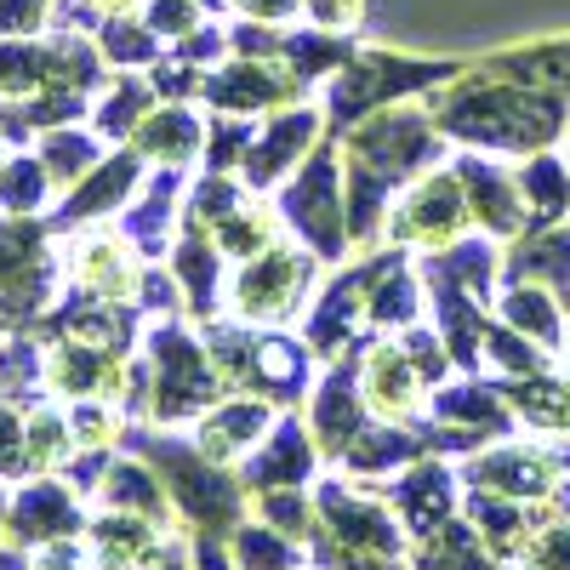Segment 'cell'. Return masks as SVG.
<instances>
[{"label":"cell","mask_w":570,"mask_h":570,"mask_svg":"<svg viewBox=\"0 0 570 570\" xmlns=\"http://www.w3.org/2000/svg\"><path fill=\"white\" fill-rule=\"evenodd\" d=\"M428 115L451 137V149L497 155V160H531L542 149H559L570 131V98L525 80L491 75L485 63H468L456 80L428 91Z\"/></svg>","instance_id":"cell-1"},{"label":"cell","mask_w":570,"mask_h":570,"mask_svg":"<svg viewBox=\"0 0 570 570\" xmlns=\"http://www.w3.org/2000/svg\"><path fill=\"white\" fill-rule=\"evenodd\" d=\"M343 137V188H348V228L354 252L383 246V223L405 188L451 160V137L434 126L428 104H394L376 109L360 126L337 131Z\"/></svg>","instance_id":"cell-2"},{"label":"cell","mask_w":570,"mask_h":570,"mask_svg":"<svg viewBox=\"0 0 570 570\" xmlns=\"http://www.w3.org/2000/svg\"><path fill=\"white\" fill-rule=\"evenodd\" d=\"M200 337L223 371L228 394H257L279 411H292L297 400H308L314 389V348L303 337H292V331L279 325H240V320H206Z\"/></svg>","instance_id":"cell-3"},{"label":"cell","mask_w":570,"mask_h":570,"mask_svg":"<svg viewBox=\"0 0 570 570\" xmlns=\"http://www.w3.org/2000/svg\"><path fill=\"white\" fill-rule=\"evenodd\" d=\"M126 451H137L160 480L171 508H183L188 525H200V537H223L246 525V480L228 473L223 462H212L195 440H171V434H149V428H126Z\"/></svg>","instance_id":"cell-4"},{"label":"cell","mask_w":570,"mask_h":570,"mask_svg":"<svg viewBox=\"0 0 570 570\" xmlns=\"http://www.w3.org/2000/svg\"><path fill=\"white\" fill-rule=\"evenodd\" d=\"M468 63H451V58H411V52H389V46H354V58L320 86L325 91L320 104H325L331 131H348V126H360L376 109H394V104H411V98L440 91Z\"/></svg>","instance_id":"cell-5"},{"label":"cell","mask_w":570,"mask_h":570,"mask_svg":"<svg viewBox=\"0 0 570 570\" xmlns=\"http://www.w3.org/2000/svg\"><path fill=\"white\" fill-rule=\"evenodd\" d=\"M279 223L297 246H308L325 268H343L354 252V228H348V188H343V137L325 131L314 142V155L274 188Z\"/></svg>","instance_id":"cell-6"},{"label":"cell","mask_w":570,"mask_h":570,"mask_svg":"<svg viewBox=\"0 0 570 570\" xmlns=\"http://www.w3.org/2000/svg\"><path fill=\"white\" fill-rule=\"evenodd\" d=\"M109 86V58L80 29H46L23 40H0V104H23L40 91H86Z\"/></svg>","instance_id":"cell-7"},{"label":"cell","mask_w":570,"mask_h":570,"mask_svg":"<svg viewBox=\"0 0 570 570\" xmlns=\"http://www.w3.org/2000/svg\"><path fill=\"white\" fill-rule=\"evenodd\" d=\"M314 508H320V525H314V553L325 570H405L400 553V513L376 508L371 497H360L354 485L343 480H325L314 491Z\"/></svg>","instance_id":"cell-8"},{"label":"cell","mask_w":570,"mask_h":570,"mask_svg":"<svg viewBox=\"0 0 570 570\" xmlns=\"http://www.w3.org/2000/svg\"><path fill=\"white\" fill-rule=\"evenodd\" d=\"M142 354L155 360V405H149L155 428L200 422L217 400H228V383H223L206 337L188 331L183 320H149V331H142Z\"/></svg>","instance_id":"cell-9"},{"label":"cell","mask_w":570,"mask_h":570,"mask_svg":"<svg viewBox=\"0 0 570 570\" xmlns=\"http://www.w3.org/2000/svg\"><path fill=\"white\" fill-rule=\"evenodd\" d=\"M320 268L325 263L285 234V240H274L268 252L234 263L228 292H223V314L240 320V325H285V320H297V314H308V303L320 292Z\"/></svg>","instance_id":"cell-10"},{"label":"cell","mask_w":570,"mask_h":570,"mask_svg":"<svg viewBox=\"0 0 570 570\" xmlns=\"http://www.w3.org/2000/svg\"><path fill=\"white\" fill-rule=\"evenodd\" d=\"M63 279L58 234L46 217H7L0 212V325L46 320Z\"/></svg>","instance_id":"cell-11"},{"label":"cell","mask_w":570,"mask_h":570,"mask_svg":"<svg viewBox=\"0 0 570 570\" xmlns=\"http://www.w3.org/2000/svg\"><path fill=\"white\" fill-rule=\"evenodd\" d=\"M462 234H473V206H468V188H462V171L445 160L434 171H422L405 195L394 200L389 223H383V246H400V252H445L456 246Z\"/></svg>","instance_id":"cell-12"},{"label":"cell","mask_w":570,"mask_h":570,"mask_svg":"<svg viewBox=\"0 0 570 570\" xmlns=\"http://www.w3.org/2000/svg\"><path fill=\"white\" fill-rule=\"evenodd\" d=\"M58 257H63L69 292L98 297V303H131V308L142 297V279H149V268H155L115 223H91V228L63 234Z\"/></svg>","instance_id":"cell-13"},{"label":"cell","mask_w":570,"mask_h":570,"mask_svg":"<svg viewBox=\"0 0 570 570\" xmlns=\"http://www.w3.org/2000/svg\"><path fill=\"white\" fill-rule=\"evenodd\" d=\"M400 257V246H376V252H360L354 263H343L331 274L314 303H308V320H303V343L314 348V360H343L365 325V303H371V285L383 279V268Z\"/></svg>","instance_id":"cell-14"},{"label":"cell","mask_w":570,"mask_h":570,"mask_svg":"<svg viewBox=\"0 0 570 570\" xmlns=\"http://www.w3.org/2000/svg\"><path fill=\"white\" fill-rule=\"evenodd\" d=\"M308 91L314 86L285 58H223L217 69H206L195 104H206L212 115H268L285 104H303Z\"/></svg>","instance_id":"cell-15"},{"label":"cell","mask_w":570,"mask_h":570,"mask_svg":"<svg viewBox=\"0 0 570 570\" xmlns=\"http://www.w3.org/2000/svg\"><path fill=\"white\" fill-rule=\"evenodd\" d=\"M331 131L325 120V104H285V109H268L263 126H257V142H252V155L240 166L246 188L252 195H274V188L292 177L308 155H314V142Z\"/></svg>","instance_id":"cell-16"},{"label":"cell","mask_w":570,"mask_h":570,"mask_svg":"<svg viewBox=\"0 0 570 570\" xmlns=\"http://www.w3.org/2000/svg\"><path fill=\"white\" fill-rule=\"evenodd\" d=\"M149 171H155V166L142 160V155L131 149V142H120V149H109V155H104V166H98V171H86V177L69 188V195H63L52 212H46V228H52L58 240H63V234H75V228L115 223V217L131 206V195L142 188V177H149Z\"/></svg>","instance_id":"cell-17"},{"label":"cell","mask_w":570,"mask_h":570,"mask_svg":"<svg viewBox=\"0 0 570 570\" xmlns=\"http://www.w3.org/2000/svg\"><path fill=\"white\" fill-rule=\"evenodd\" d=\"M451 166L462 171L473 228L491 234V240H502V246L519 240V234H531V206H525V188H519V166L508 171L497 155H473V149H456Z\"/></svg>","instance_id":"cell-18"},{"label":"cell","mask_w":570,"mask_h":570,"mask_svg":"<svg viewBox=\"0 0 570 570\" xmlns=\"http://www.w3.org/2000/svg\"><path fill=\"white\" fill-rule=\"evenodd\" d=\"M183 200H188L183 166H155L149 177H142V188L131 195V206L115 217V228H120L149 263H166L177 228H183Z\"/></svg>","instance_id":"cell-19"},{"label":"cell","mask_w":570,"mask_h":570,"mask_svg":"<svg viewBox=\"0 0 570 570\" xmlns=\"http://www.w3.org/2000/svg\"><path fill=\"white\" fill-rule=\"evenodd\" d=\"M360 389H365L371 416H383V422H416L428 394H434L400 337H371L365 343V354H360Z\"/></svg>","instance_id":"cell-20"},{"label":"cell","mask_w":570,"mask_h":570,"mask_svg":"<svg viewBox=\"0 0 570 570\" xmlns=\"http://www.w3.org/2000/svg\"><path fill=\"white\" fill-rule=\"evenodd\" d=\"M126 360H131V354L80 343V337H46V394H58V400H69V405H75V400H115V405H120Z\"/></svg>","instance_id":"cell-21"},{"label":"cell","mask_w":570,"mask_h":570,"mask_svg":"<svg viewBox=\"0 0 570 570\" xmlns=\"http://www.w3.org/2000/svg\"><path fill=\"white\" fill-rule=\"evenodd\" d=\"M325 456H320V445H314V434H308V416H297V411H279V422L263 434V445L246 456V468H240V480H246V491H303L308 480H314V468H320Z\"/></svg>","instance_id":"cell-22"},{"label":"cell","mask_w":570,"mask_h":570,"mask_svg":"<svg viewBox=\"0 0 570 570\" xmlns=\"http://www.w3.org/2000/svg\"><path fill=\"white\" fill-rule=\"evenodd\" d=\"M166 268L177 274L183 297H188V320H195V325H206V320H217V314H223L228 257H223V246H217V234H212V228H200V223H188V217H183Z\"/></svg>","instance_id":"cell-23"},{"label":"cell","mask_w":570,"mask_h":570,"mask_svg":"<svg viewBox=\"0 0 570 570\" xmlns=\"http://www.w3.org/2000/svg\"><path fill=\"white\" fill-rule=\"evenodd\" d=\"M559 456L542 445H497V451H473V462L462 468V480L473 491H497V497H548L559 485Z\"/></svg>","instance_id":"cell-24"},{"label":"cell","mask_w":570,"mask_h":570,"mask_svg":"<svg viewBox=\"0 0 570 570\" xmlns=\"http://www.w3.org/2000/svg\"><path fill=\"white\" fill-rule=\"evenodd\" d=\"M80 525H86V513L75 502V485L46 480V473H35V480L18 491V502L7 508V537L18 548H46L58 537H75Z\"/></svg>","instance_id":"cell-25"},{"label":"cell","mask_w":570,"mask_h":570,"mask_svg":"<svg viewBox=\"0 0 570 570\" xmlns=\"http://www.w3.org/2000/svg\"><path fill=\"white\" fill-rule=\"evenodd\" d=\"M274 422H279V405H268V400H257V394H228V400H217V405L195 422V445H200L212 462L228 468V462L252 456Z\"/></svg>","instance_id":"cell-26"},{"label":"cell","mask_w":570,"mask_h":570,"mask_svg":"<svg viewBox=\"0 0 570 570\" xmlns=\"http://www.w3.org/2000/svg\"><path fill=\"white\" fill-rule=\"evenodd\" d=\"M389 497H394L400 525H405L411 537H428V531H440L445 519H456V480H451V468L434 462V456L411 462Z\"/></svg>","instance_id":"cell-27"},{"label":"cell","mask_w":570,"mask_h":570,"mask_svg":"<svg viewBox=\"0 0 570 570\" xmlns=\"http://www.w3.org/2000/svg\"><path fill=\"white\" fill-rule=\"evenodd\" d=\"M131 149L149 166H195L206 155V120L195 115V104H155V115L137 126Z\"/></svg>","instance_id":"cell-28"},{"label":"cell","mask_w":570,"mask_h":570,"mask_svg":"<svg viewBox=\"0 0 570 570\" xmlns=\"http://www.w3.org/2000/svg\"><path fill=\"white\" fill-rule=\"evenodd\" d=\"M428 416L434 422H451V428H473V434H508L513 428V405L502 400L497 383H480V371L462 376V383H440L434 394H428Z\"/></svg>","instance_id":"cell-29"},{"label":"cell","mask_w":570,"mask_h":570,"mask_svg":"<svg viewBox=\"0 0 570 570\" xmlns=\"http://www.w3.org/2000/svg\"><path fill=\"white\" fill-rule=\"evenodd\" d=\"M502 279L553 285L559 303L570 308V223L531 228V234H519V240H508L502 246Z\"/></svg>","instance_id":"cell-30"},{"label":"cell","mask_w":570,"mask_h":570,"mask_svg":"<svg viewBox=\"0 0 570 570\" xmlns=\"http://www.w3.org/2000/svg\"><path fill=\"white\" fill-rule=\"evenodd\" d=\"M422 303H428V285L416 274V252H400L383 279L371 285V303H365V331H376V337H400L405 325L422 320Z\"/></svg>","instance_id":"cell-31"},{"label":"cell","mask_w":570,"mask_h":570,"mask_svg":"<svg viewBox=\"0 0 570 570\" xmlns=\"http://www.w3.org/2000/svg\"><path fill=\"white\" fill-rule=\"evenodd\" d=\"M497 320H508L513 331H525V337L542 343L548 354H564V303H559L553 285L502 279V292H497Z\"/></svg>","instance_id":"cell-32"},{"label":"cell","mask_w":570,"mask_h":570,"mask_svg":"<svg viewBox=\"0 0 570 570\" xmlns=\"http://www.w3.org/2000/svg\"><path fill=\"white\" fill-rule=\"evenodd\" d=\"M155 104H160V91L149 86V75L120 69V75L98 91V98H91V120H86V126L98 131L104 142H115V149H120V142H131L137 126L155 115Z\"/></svg>","instance_id":"cell-33"},{"label":"cell","mask_w":570,"mask_h":570,"mask_svg":"<svg viewBox=\"0 0 570 570\" xmlns=\"http://www.w3.org/2000/svg\"><path fill=\"white\" fill-rule=\"evenodd\" d=\"M491 75H508V80H525V86H542V91H559L570 98V35H542V40H519V46H502V52L480 58Z\"/></svg>","instance_id":"cell-34"},{"label":"cell","mask_w":570,"mask_h":570,"mask_svg":"<svg viewBox=\"0 0 570 570\" xmlns=\"http://www.w3.org/2000/svg\"><path fill=\"white\" fill-rule=\"evenodd\" d=\"M422 456H428V440H422L416 422H383V416H371L365 434L348 445L343 468L360 473V480H371V473H400V468H411Z\"/></svg>","instance_id":"cell-35"},{"label":"cell","mask_w":570,"mask_h":570,"mask_svg":"<svg viewBox=\"0 0 570 570\" xmlns=\"http://www.w3.org/2000/svg\"><path fill=\"white\" fill-rule=\"evenodd\" d=\"M35 149H40L46 171H52V183H58V200H63L86 171H98V166H104V155L115 149V142H104L98 131H91V126L80 120V126H58V131H46V137L35 142Z\"/></svg>","instance_id":"cell-36"},{"label":"cell","mask_w":570,"mask_h":570,"mask_svg":"<svg viewBox=\"0 0 570 570\" xmlns=\"http://www.w3.org/2000/svg\"><path fill=\"white\" fill-rule=\"evenodd\" d=\"M58 206V183L46 171L40 149H12L0 166V212L7 217H46Z\"/></svg>","instance_id":"cell-37"},{"label":"cell","mask_w":570,"mask_h":570,"mask_svg":"<svg viewBox=\"0 0 570 570\" xmlns=\"http://www.w3.org/2000/svg\"><path fill=\"white\" fill-rule=\"evenodd\" d=\"M519 188H525V206H531V228H553L570 217V160L559 149L519 160Z\"/></svg>","instance_id":"cell-38"},{"label":"cell","mask_w":570,"mask_h":570,"mask_svg":"<svg viewBox=\"0 0 570 570\" xmlns=\"http://www.w3.org/2000/svg\"><path fill=\"white\" fill-rule=\"evenodd\" d=\"M212 234H217V246H223L228 263H246V257L268 252L274 240H285V223H279L274 195H246V206H240V212H228Z\"/></svg>","instance_id":"cell-39"},{"label":"cell","mask_w":570,"mask_h":570,"mask_svg":"<svg viewBox=\"0 0 570 570\" xmlns=\"http://www.w3.org/2000/svg\"><path fill=\"white\" fill-rule=\"evenodd\" d=\"M98 497H104L109 508H120V513L155 519V525H166V508H171V497H166V485H160V473H155L149 462H109Z\"/></svg>","instance_id":"cell-40"},{"label":"cell","mask_w":570,"mask_h":570,"mask_svg":"<svg viewBox=\"0 0 570 570\" xmlns=\"http://www.w3.org/2000/svg\"><path fill=\"white\" fill-rule=\"evenodd\" d=\"M98 40V52L109 58V69L120 75V69H137V75H149L160 58H166V40L142 23V12H131V18H104V29L91 35Z\"/></svg>","instance_id":"cell-41"},{"label":"cell","mask_w":570,"mask_h":570,"mask_svg":"<svg viewBox=\"0 0 570 570\" xmlns=\"http://www.w3.org/2000/svg\"><path fill=\"white\" fill-rule=\"evenodd\" d=\"M75 422L58 405H40L35 416H23V468L29 473H52L63 462H75Z\"/></svg>","instance_id":"cell-42"},{"label":"cell","mask_w":570,"mask_h":570,"mask_svg":"<svg viewBox=\"0 0 570 570\" xmlns=\"http://www.w3.org/2000/svg\"><path fill=\"white\" fill-rule=\"evenodd\" d=\"M485 553H491V548H485L480 531H468L462 519H445L440 531H428V537H422L416 570H491Z\"/></svg>","instance_id":"cell-43"},{"label":"cell","mask_w":570,"mask_h":570,"mask_svg":"<svg viewBox=\"0 0 570 570\" xmlns=\"http://www.w3.org/2000/svg\"><path fill=\"white\" fill-rule=\"evenodd\" d=\"M480 360H485L491 371H502V376H542V371H553V365H548L553 354H548L542 343H531L525 331H513L508 320H491V325H485Z\"/></svg>","instance_id":"cell-44"},{"label":"cell","mask_w":570,"mask_h":570,"mask_svg":"<svg viewBox=\"0 0 570 570\" xmlns=\"http://www.w3.org/2000/svg\"><path fill=\"white\" fill-rule=\"evenodd\" d=\"M35 383L46 389V343L29 331H0V400H18Z\"/></svg>","instance_id":"cell-45"},{"label":"cell","mask_w":570,"mask_h":570,"mask_svg":"<svg viewBox=\"0 0 570 570\" xmlns=\"http://www.w3.org/2000/svg\"><path fill=\"white\" fill-rule=\"evenodd\" d=\"M234 564L240 570H297V542L279 537L268 519L234 531Z\"/></svg>","instance_id":"cell-46"},{"label":"cell","mask_w":570,"mask_h":570,"mask_svg":"<svg viewBox=\"0 0 570 570\" xmlns=\"http://www.w3.org/2000/svg\"><path fill=\"white\" fill-rule=\"evenodd\" d=\"M257 142L252 115H212L206 120V171H240Z\"/></svg>","instance_id":"cell-47"},{"label":"cell","mask_w":570,"mask_h":570,"mask_svg":"<svg viewBox=\"0 0 570 570\" xmlns=\"http://www.w3.org/2000/svg\"><path fill=\"white\" fill-rule=\"evenodd\" d=\"M69 422H75V445L80 451H115L126 440V416H120L115 400H75Z\"/></svg>","instance_id":"cell-48"},{"label":"cell","mask_w":570,"mask_h":570,"mask_svg":"<svg viewBox=\"0 0 570 570\" xmlns=\"http://www.w3.org/2000/svg\"><path fill=\"white\" fill-rule=\"evenodd\" d=\"M257 519H268L279 537L308 542L314 525H320V508H314L303 491H263V497H257Z\"/></svg>","instance_id":"cell-49"},{"label":"cell","mask_w":570,"mask_h":570,"mask_svg":"<svg viewBox=\"0 0 570 570\" xmlns=\"http://www.w3.org/2000/svg\"><path fill=\"white\" fill-rule=\"evenodd\" d=\"M206 18H212V7H200V0H149V7H142V23H149L166 46L183 40V35H195Z\"/></svg>","instance_id":"cell-50"},{"label":"cell","mask_w":570,"mask_h":570,"mask_svg":"<svg viewBox=\"0 0 570 570\" xmlns=\"http://www.w3.org/2000/svg\"><path fill=\"white\" fill-rule=\"evenodd\" d=\"M171 58L195 63V69H217L223 58H234V40H228V29H223V23H200L195 35L171 40Z\"/></svg>","instance_id":"cell-51"},{"label":"cell","mask_w":570,"mask_h":570,"mask_svg":"<svg viewBox=\"0 0 570 570\" xmlns=\"http://www.w3.org/2000/svg\"><path fill=\"white\" fill-rule=\"evenodd\" d=\"M52 29V0H0V40H23Z\"/></svg>","instance_id":"cell-52"},{"label":"cell","mask_w":570,"mask_h":570,"mask_svg":"<svg viewBox=\"0 0 570 570\" xmlns=\"http://www.w3.org/2000/svg\"><path fill=\"white\" fill-rule=\"evenodd\" d=\"M303 23L331 29V35H354L365 23V0H303Z\"/></svg>","instance_id":"cell-53"},{"label":"cell","mask_w":570,"mask_h":570,"mask_svg":"<svg viewBox=\"0 0 570 570\" xmlns=\"http://www.w3.org/2000/svg\"><path fill=\"white\" fill-rule=\"evenodd\" d=\"M0 473H29L23 468V416L12 400H0Z\"/></svg>","instance_id":"cell-54"},{"label":"cell","mask_w":570,"mask_h":570,"mask_svg":"<svg viewBox=\"0 0 570 570\" xmlns=\"http://www.w3.org/2000/svg\"><path fill=\"white\" fill-rule=\"evenodd\" d=\"M240 18H257V23H292L303 12V0H228Z\"/></svg>","instance_id":"cell-55"},{"label":"cell","mask_w":570,"mask_h":570,"mask_svg":"<svg viewBox=\"0 0 570 570\" xmlns=\"http://www.w3.org/2000/svg\"><path fill=\"white\" fill-rule=\"evenodd\" d=\"M29 570H86V553H80L69 537H58V542H46V548L29 559Z\"/></svg>","instance_id":"cell-56"},{"label":"cell","mask_w":570,"mask_h":570,"mask_svg":"<svg viewBox=\"0 0 570 570\" xmlns=\"http://www.w3.org/2000/svg\"><path fill=\"white\" fill-rule=\"evenodd\" d=\"M86 7L98 12V18H131V12L149 7V0H86Z\"/></svg>","instance_id":"cell-57"},{"label":"cell","mask_w":570,"mask_h":570,"mask_svg":"<svg viewBox=\"0 0 570 570\" xmlns=\"http://www.w3.org/2000/svg\"><path fill=\"white\" fill-rule=\"evenodd\" d=\"M195 570H228V559H223V548H217L212 537H200V553H195Z\"/></svg>","instance_id":"cell-58"},{"label":"cell","mask_w":570,"mask_h":570,"mask_svg":"<svg viewBox=\"0 0 570 570\" xmlns=\"http://www.w3.org/2000/svg\"><path fill=\"white\" fill-rule=\"evenodd\" d=\"M0 570H29V559L18 548H0Z\"/></svg>","instance_id":"cell-59"},{"label":"cell","mask_w":570,"mask_h":570,"mask_svg":"<svg viewBox=\"0 0 570 570\" xmlns=\"http://www.w3.org/2000/svg\"><path fill=\"white\" fill-rule=\"evenodd\" d=\"M564 160H570V131H564Z\"/></svg>","instance_id":"cell-60"},{"label":"cell","mask_w":570,"mask_h":570,"mask_svg":"<svg viewBox=\"0 0 570 570\" xmlns=\"http://www.w3.org/2000/svg\"><path fill=\"white\" fill-rule=\"evenodd\" d=\"M0 525H7V513H0Z\"/></svg>","instance_id":"cell-61"}]
</instances>
